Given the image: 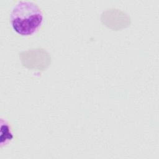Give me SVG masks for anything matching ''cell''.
Wrapping results in <instances>:
<instances>
[{"label":"cell","instance_id":"cell-1","mask_svg":"<svg viewBox=\"0 0 159 159\" xmlns=\"http://www.w3.org/2000/svg\"><path fill=\"white\" fill-rule=\"evenodd\" d=\"M10 22L14 32L22 36H28L40 27L43 14L36 4L28 1H20L11 10Z\"/></svg>","mask_w":159,"mask_h":159}]
</instances>
